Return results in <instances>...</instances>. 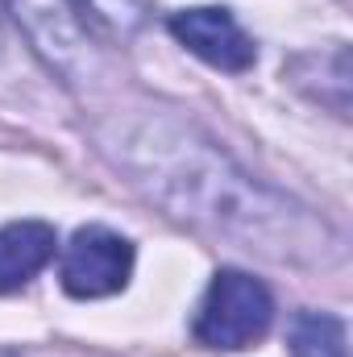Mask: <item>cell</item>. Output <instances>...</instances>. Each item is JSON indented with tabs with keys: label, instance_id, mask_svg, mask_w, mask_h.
<instances>
[{
	"label": "cell",
	"instance_id": "5b68a950",
	"mask_svg": "<svg viewBox=\"0 0 353 357\" xmlns=\"http://www.w3.org/2000/svg\"><path fill=\"white\" fill-rule=\"evenodd\" d=\"M171 33L216 71L237 75L254 67V42L246 38V29L233 21L229 8H183L171 17Z\"/></svg>",
	"mask_w": 353,
	"mask_h": 357
},
{
	"label": "cell",
	"instance_id": "52a82bcc",
	"mask_svg": "<svg viewBox=\"0 0 353 357\" xmlns=\"http://www.w3.org/2000/svg\"><path fill=\"white\" fill-rule=\"evenodd\" d=\"M291 357H350L345 324L329 312H299L291 320Z\"/></svg>",
	"mask_w": 353,
	"mask_h": 357
},
{
	"label": "cell",
	"instance_id": "277c9868",
	"mask_svg": "<svg viewBox=\"0 0 353 357\" xmlns=\"http://www.w3.org/2000/svg\"><path fill=\"white\" fill-rule=\"evenodd\" d=\"M8 8L17 13V21L29 33L33 50L67 84H75L84 75V67H91L88 25H84L80 8L71 0H8Z\"/></svg>",
	"mask_w": 353,
	"mask_h": 357
},
{
	"label": "cell",
	"instance_id": "9c48e42d",
	"mask_svg": "<svg viewBox=\"0 0 353 357\" xmlns=\"http://www.w3.org/2000/svg\"><path fill=\"white\" fill-rule=\"evenodd\" d=\"M0 357H17V354H13V349H0Z\"/></svg>",
	"mask_w": 353,
	"mask_h": 357
},
{
	"label": "cell",
	"instance_id": "ba28073f",
	"mask_svg": "<svg viewBox=\"0 0 353 357\" xmlns=\"http://www.w3.org/2000/svg\"><path fill=\"white\" fill-rule=\"evenodd\" d=\"M84 13V25H96L112 38H133L150 21V0H71Z\"/></svg>",
	"mask_w": 353,
	"mask_h": 357
},
{
	"label": "cell",
	"instance_id": "8992f818",
	"mask_svg": "<svg viewBox=\"0 0 353 357\" xmlns=\"http://www.w3.org/2000/svg\"><path fill=\"white\" fill-rule=\"evenodd\" d=\"M54 229L46 220H13L0 229V295L25 287L54 258Z\"/></svg>",
	"mask_w": 353,
	"mask_h": 357
},
{
	"label": "cell",
	"instance_id": "7a4b0ae2",
	"mask_svg": "<svg viewBox=\"0 0 353 357\" xmlns=\"http://www.w3.org/2000/svg\"><path fill=\"white\" fill-rule=\"evenodd\" d=\"M274 324V299L246 270H216L195 316V341L208 349H250Z\"/></svg>",
	"mask_w": 353,
	"mask_h": 357
},
{
	"label": "cell",
	"instance_id": "3957f363",
	"mask_svg": "<svg viewBox=\"0 0 353 357\" xmlns=\"http://www.w3.org/2000/svg\"><path fill=\"white\" fill-rule=\"evenodd\" d=\"M129 274H133V245L104 225L80 229L63 250L59 278H63V291L75 299L117 295V291H125Z\"/></svg>",
	"mask_w": 353,
	"mask_h": 357
},
{
	"label": "cell",
	"instance_id": "6da1fadb",
	"mask_svg": "<svg viewBox=\"0 0 353 357\" xmlns=\"http://www.w3.org/2000/svg\"><path fill=\"white\" fill-rule=\"evenodd\" d=\"M142 183H150V191L183 220L208 216L212 225L229 233L246 229L250 237H266L274 225H287V212H291L283 199H270L246 175H237L220 154H204L195 162L187 146L175 150L171 167H158L154 178H142Z\"/></svg>",
	"mask_w": 353,
	"mask_h": 357
}]
</instances>
